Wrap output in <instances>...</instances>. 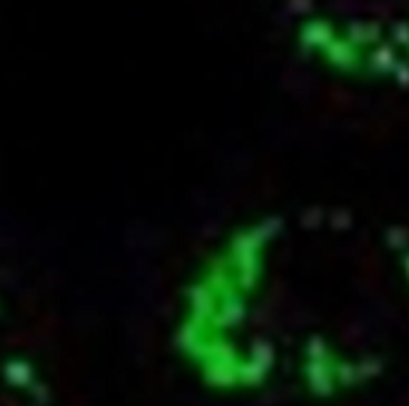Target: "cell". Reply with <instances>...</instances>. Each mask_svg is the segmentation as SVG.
I'll return each instance as SVG.
<instances>
[{"label":"cell","instance_id":"1","mask_svg":"<svg viewBox=\"0 0 409 406\" xmlns=\"http://www.w3.org/2000/svg\"><path fill=\"white\" fill-rule=\"evenodd\" d=\"M180 346L242 402H335L409 351V222L352 203L259 210L201 261Z\"/></svg>","mask_w":409,"mask_h":406},{"label":"cell","instance_id":"2","mask_svg":"<svg viewBox=\"0 0 409 406\" xmlns=\"http://www.w3.org/2000/svg\"><path fill=\"white\" fill-rule=\"evenodd\" d=\"M302 48L344 79L409 86V0H280Z\"/></svg>","mask_w":409,"mask_h":406}]
</instances>
